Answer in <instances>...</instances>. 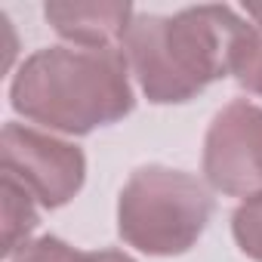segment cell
Here are the masks:
<instances>
[{"label":"cell","mask_w":262,"mask_h":262,"mask_svg":"<svg viewBox=\"0 0 262 262\" xmlns=\"http://www.w3.org/2000/svg\"><path fill=\"white\" fill-rule=\"evenodd\" d=\"M10 102L31 123L86 136L126 117L136 96L120 47H47L19 65Z\"/></svg>","instance_id":"obj_1"},{"label":"cell","mask_w":262,"mask_h":262,"mask_svg":"<svg viewBox=\"0 0 262 262\" xmlns=\"http://www.w3.org/2000/svg\"><path fill=\"white\" fill-rule=\"evenodd\" d=\"M244 22L237 10L219 4L185 7L173 16L136 13L120 50L148 102L179 105L231 74Z\"/></svg>","instance_id":"obj_2"},{"label":"cell","mask_w":262,"mask_h":262,"mask_svg":"<svg viewBox=\"0 0 262 262\" xmlns=\"http://www.w3.org/2000/svg\"><path fill=\"white\" fill-rule=\"evenodd\" d=\"M213 216L207 185L182 170L139 167L120 191L117 231L123 244L148 256H179L198 244Z\"/></svg>","instance_id":"obj_3"},{"label":"cell","mask_w":262,"mask_h":262,"mask_svg":"<svg viewBox=\"0 0 262 262\" xmlns=\"http://www.w3.org/2000/svg\"><path fill=\"white\" fill-rule=\"evenodd\" d=\"M0 161L43 210L65 207L86 179V158L77 145L13 120L0 133Z\"/></svg>","instance_id":"obj_4"},{"label":"cell","mask_w":262,"mask_h":262,"mask_svg":"<svg viewBox=\"0 0 262 262\" xmlns=\"http://www.w3.org/2000/svg\"><path fill=\"white\" fill-rule=\"evenodd\" d=\"M204 176L228 198L262 194V108L234 99L210 123L204 139Z\"/></svg>","instance_id":"obj_5"},{"label":"cell","mask_w":262,"mask_h":262,"mask_svg":"<svg viewBox=\"0 0 262 262\" xmlns=\"http://www.w3.org/2000/svg\"><path fill=\"white\" fill-rule=\"evenodd\" d=\"M47 22L59 37L71 40V47H120L133 7L117 0H96V4H47Z\"/></svg>","instance_id":"obj_6"},{"label":"cell","mask_w":262,"mask_h":262,"mask_svg":"<svg viewBox=\"0 0 262 262\" xmlns=\"http://www.w3.org/2000/svg\"><path fill=\"white\" fill-rule=\"evenodd\" d=\"M0 188H4V259H13L19 250L31 244V231L37 228V201L31 191L16 182L13 176H0Z\"/></svg>","instance_id":"obj_7"},{"label":"cell","mask_w":262,"mask_h":262,"mask_svg":"<svg viewBox=\"0 0 262 262\" xmlns=\"http://www.w3.org/2000/svg\"><path fill=\"white\" fill-rule=\"evenodd\" d=\"M244 19L247 22L231 53V74L244 90L262 96V4H250Z\"/></svg>","instance_id":"obj_8"},{"label":"cell","mask_w":262,"mask_h":262,"mask_svg":"<svg viewBox=\"0 0 262 262\" xmlns=\"http://www.w3.org/2000/svg\"><path fill=\"white\" fill-rule=\"evenodd\" d=\"M13 262H133L120 250H74L62 237L43 234L13 256Z\"/></svg>","instance_id":"obj_9"},{"label":"cell","mask_w":262,"mask_h":262,"mask_svg":"<svg viewBox=\"0 0 262 262\" xmlns=\"http://www.w3.org/2000/svg\"><path fill=\"white\" fill-rule=\"evenodd\" d=\"M231 234L250 259L262 262V194L247 198L231 216Z\"/></svg>","instance_id":"obj_10"}]
</instances>
